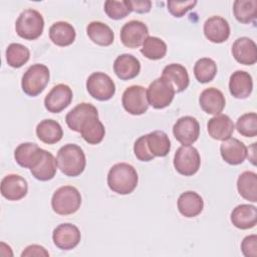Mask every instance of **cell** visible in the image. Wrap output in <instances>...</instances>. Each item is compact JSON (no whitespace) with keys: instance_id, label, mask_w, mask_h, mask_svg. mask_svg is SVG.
Returning a JSON list of instances; mask_svg holds the SVG:
<instances>
[{"instance_id":"1","label":"cell","mask_w":257,"mask_h":257,"mask_svg":"<svg viewBox=\"0 0 257 257\" xmlns=\"http://www.w3.org/2000/svg\"><path fill=\"white\" fill-rule=\"evenodd\" d=\"M139 183L136 169L127 163L113 165L107 174L108 188L119 195H128L135 191Z\"/></svg>"},{"instance_id":"2","label":"cell","mask_w":257,"mask_h":257,"mask_svg":"<svg viewBox=\"0 0 257 257\" xmlns=\"http://www.w3.org/2000/svg\"><path fill=\"white\" fill-rule=\"evenodd\" d=\"M58 169L67 177H77L85 169L86 158L83 150L75 144L62 146L56 156Z\"/></svg>"},{"instance_id":"3","label":"cell","mask_w":257,"mask_h":257,"mask_svg":"<svg viewBox=\"0 0 257 257\" xmlns=\"http://www.w3.org/2000/svg\"><path fill=\"white\" fill-rule=\"evenodd\" d=\"M81 205V195L79 191L69 185L58 188L52 195V210L61 216L71 215L78 211Z\"/></svg>"},{"instance_id":"4","label":"cell","mask_w":257,"mask_h":257,"mask_svg":"<svg viewBox=\"0 0 257 257\" xmlns=\"http://www.w3.org/2000/svg\"><path fill=\"white\" fill-rule=\"evenodd\" d=\"M44 19L40 12L27 8L23 10L15 22V31L25 40H35L43 32Z\"/></svg>"},{"instance_id":"5","label":"cell","mask_w":257,"mask_h":257,"mask_svg":"<svg viewBox=\"0 0 257 257\" xmlns=\"http://www.w3.org/2000/svg\"><path fill=\"white\" fill-rule=\"evenodd\" d=\"M49 78L50 72L46 65L41 63L32 64L22 76V90L29 96H37L44 90Z\"/></svg>"},{"instance_id":"6","label":"cell","mask_w":257,"mask_h":257,"mask_svg":"<svg viewBox=\"0 0 257 257\" xmlns=\"http://www.w3.org/2000/svg\"><path fill=\"white\" fill-rule=\"evenodd\" d=\"M176 90L173 84L165 77L161 76L153 80L147 89L149 104L156 109H162L171 104Z\"/></svg>"},{"instance_id":"7","label":"cell","mask_w":257,"mask_h":257,"mask_svg":"<svg viewBox=\"0 0 257 257\" xmlns=\"http://www.w3.org/2000/svg\"><path fill=\"white\" fill-rule=\"evenodd\" d=\"M201 165L198 150L192 146H181L174 156V167L176 171L186 177L195 175Z\"/></svg>"},{"instance_id":"8","label":"cell","mask_w":257,"mask_h":257,"mask_svg":"<svg viewBox=\"0 0 257 257\" xmlns=\"http://www.w3.org/2000/svg\"><path fill=\"white\" fill-rule=\"evenodd\" d=\"M86 89L93 98L105 101L115 93V84L111 77L101 71L91 73L86 79Z\"/></svg>"},{"instance_id":"9","label":"cell","mask_w":257,"mask_h":257,"mask_svg":"<svg viewBox=\"0 0 257 257\" xmlns=\"http://www.w3.org/2000/svg\"><path fill=\"white\" fill-rule=\"evenodd\" d=\"M121 103L124 110L130 114H144L150 105L147 98V89L142 85L126 87L121 96Z\"/></svg>"},{"instance_id":"10","label":"cell","mask_w":257,"mask_h":257,"mask_svg":"<svg viewBox=\"0 0 257 257\" xmlns=\"http://www.w3.org/2000/svg\"><path fill=\"white\" fill-rule=\"evenodd\" d=\"M120 41L127 48H138L149 37L148 26L140 20H131L120 29Z\"/></svg>"},{"instance_id":"11","label":"cell","mask_w":257,"mask_h":257,"mask_svg":"<svg viewBox=\"0 0 257 257\" xmlns=\"http://www.w3.org/2000/svg\"><path fill=\"white\" fill-rule=\"evenodd\" d=\"M175 139L183 146H191L200 136L199 121L191 115L180 117L173 126Z\"/></svg>"},{"instance_id":"12","label":"cell","mask_w":257,"mask_h":257,"mask_svg":"<svg viewBox=\"0 0 257 257\" xmlns=\"http://www.w3.org/2000/svg\"><path fill=\"white\" fill-rule=\"evenodd\" d=\"M81 239V234L77 226L71 223L59 224L52 233L54 245L60 250H71L75 248Z\"/></svg>"},{"instance_id":"13","label":"cell","mask_w":257,"mask_h":257,"mask_svg":"<svg viewBox=\"0 0 257 257\" xmlns=\"http://www.w3.org/2000/svg\"><path fill=\"white\" fill-rule=\"evenodd\" d=\"M73 93L71 88L64 83L56 84L44 98L45 108L52 113H58L66 108L72 101Z\"/></svg>"},{"instance_id":"14","label":"cell","mask_w":257,"mask_h":257,"mask_svg":"<svg viewBox=\"0 0 257 257\" xmlns=\"http://www.w3.org/2000/svg\"><path fill=\"white\" fill-rule=\"evenodd\" d=\"M1 195L8 201L23 199L28 192L27 181L20 175L9 174L1 181Z\"/></svg>"},{"instance_id":"15","label":"cell","mask_w":257,"mask_h":257,"mask_svg":"<svg viewBox=\"0 0 257 257\" xmlns=\"http://www.w3.org/2000/svg\"><path fill=\"white\" fill-rule=\"evenodd\" d=\"M220 154L222 159L229 165L242 164L248 155V149L243 142L235 138H229L220 146Z\"/></svg>"},{"instance_id":"16","label":"cell","mask_w":257,"mask_h":257,"mask_svg":"<svg viewBox=\"0 0 257 257\" xmlns=\"http://www.w3.org/2000/svg\"><path fill=\"white\" fill-rule=\"evenodd\" d=\"M232 55L235 60L244 65H253L257 61V46L254 40L243 36L237 38L232 45Z\"/></svg>"},{"instance_id":"17","label":"cell","mask_w":257,"mask_h":257,"mask_svg":"<svg viewBox=\"0 0 257 257\" xmlns=\"http://www.w3.org/2000/svg\"><path fill=\"white\" fill-rule=\"evenodd\" d=\"M57 168L58 167L54 156L50 152L42 150L40 157L29 170L31 175L36 180L46 182L54 178Z\"/></svg>"},{"instance_id":"18","label":"cell","mask_w":257,"mask_h":257,"mask_svg":"<svg viewBox=\"0 0 257 257\" xmlns=\"http://www.w3.org/2000/svg\"><path fill=\"white\" fill-rule=\"evenodd\" d=\"M204 34L213 43H223L230 36V25L221 16H211L204 23Z\"/></svg>"},{"instance_id":"19","label":"cell","mask_w":257,"mask_h":257,"mask_svg":"<svg viewBox=\"0 0 257 257\" xmlns=\"http://www.w3.org/2000/svg\"><path fill=\"white\" fill-rule=\"evenodd\" d=\"M199 104L206 113L217 115L223 111L226 105V99L220 89L209 87L201 92L199 96Z\"/></svg>"},{"instance_id":"20","label":"cell","mask_w":257,"mask_h":257,"mask_svg":"<svg viewBox=\"0 0 257 257\" xmlns=\"http://www.w3.org/2000/svg\"><path fill=\"white\" fill-rule=\"evenodd\" d=\"M113 71L121 80H130L137 77L141 71V62L133 54L118 55L113 62Z\"/></svg>"},{"instance_id":"21","label":"cell","mask_w":257,"mask_h":257,"mask_svg":"<svg viewBox=\"0 0 257 257\" xmlns=\"http://www.w3.org/2000/svg\"><path fill=\"white\" fill-rule=\"evenodd\" d=\"M93 115H98L96 107L89 102H80L67 112L65 121L70 130L79 133L86 119Z\"/></svg>"},{"instance_id":"22","label":"cell","mask_w":257,"mask_h":257,"mask_svg":"<svg viewBox=\"0 0 257 257\" xmlns=\"http://www.w3.org/2000/svg\"><path fill=\"white\" fill-rule=\"evenodd\" d=\"M235 130V124L233 120L223 113H219L207 122V131L209 136L217 141H225L231 138Z\"/></svg>"},{"instance_id":"23","label":"cell","mask_w":257,"mask_h":257,"mask_svg":"<svg viewBox=\"0 0 257 257\" xmlns=\"http://www.w3.org/2000/svg\"><path fill=\"white\" fill-rule=\"evenodd\" d=\"M253 89V79L249 72L244 70H236L229 79L230 93L238 99L247 98Z\"/></svg>"},{"instance_id":"24","label":"cell","mask_w":257,"mask_h":257,"mask_svg":"<svg viewBox=\"0 0 257 257\" xmlns=\"http://www.w3.org/2000/svg\"><path fill=\"white\" fill-rule=\"evenodd\" d=\"M231 223L238 229L247 230L257 224V208L249 204H241L231 212Z\"/></svg>"},{"instance_id":"25","label":"cell","mask_w":257,"mask_h":257,"mask_svg":"<svg viewBox=\"0 0 257 257\" xmlns=\"http://www.w3.org/2000/svg\"><path fill=\"white\" fill-rule=\"evenodd\" d=\"M204 209L203 198L194 191L182 193L178 199V210L186 218H194Z\"/></svg>"},{"instance_id":"26","label":"cell","mask_w":257,"mask_h":257,"mask_svg":"<svg viewBox=\"0 0 257 257\" xmlns=\"http://www.w3.org/2000/svg\"><path fill=\"white\" fill-rule=\"evenodd\" d=\"M75 37L74 27L66 21L54 22L49 28V38L57 46H68L74 42Z\"/></svg>"},{"instance_id":"27","label":"cell","mask_w":257,"mask_h":257,"mask_svg":"<svg viewBox=\"0 0 257 257\" xmlns=\"http://www.w3.org/2000/svg\"><path fill=\"white\" fill-rule=\"evenodd\" d=\"M162 76L173 84L176 92L184 91L190 83V77L186 67L179 63H171L165 66Z\"/></svg>"},{"instance_id":"28","label":"cell","mask_w":257,"mask_h":257,"mask_svg":"<svg viewBox=\"0 0 257 257\" xmlns=\"http://www.w3.org/2000/svg\"><path fill=\"white\" fill-rule=\"evenodd\" d=\"M36 136L38 139L47 145L58 143L63 137V130L60 123L54 119H43L36 126Z\"/></svg>"},{"instance_id":"29","label":"cell","mask_w":257,"mask_h":257,"mask_svg":"<svg viewBox=\"0 0 257 257\" xmlns=\"http://www.w3.org/2000/svg\"><path fill=\"white\" fill-rule=\"evenodd\" d=\"M86 34L93 43L100 46H109L114 40L112 29L107 24L100 21L90 22L86 26Z\"/></svg>"},{"instance_id":"30","label":"cell","mask_w":257,"mask_h":257,"mask_svg":"<svg viewBox=\"0 0 257 257\" xmlns=\"http://www.w3.org/2000/svg\"><path fill=\"white\" fill-rule=\"evenodd\" d=\"M42 150L34 143H23L15 149L14 159L20 167L30 169L40 157Z\"/></svg>"},{"instance_id":"31","label":"cell","mask_w":257,"mask_h":257,"mask_svg":"<svg viewBox=\"0 0 257 257\" xmlns=\"http://www.w3.org/2000/svg\"><path fill=\"white\" fill-rule=\"evenodd\" d=\"M79 133L87 144L97 145L102 142L105 135V128L102 122L99 120L98 115H93L86 119Z\"/></svg>"},{"instance_id":"32","label":"cell","mask_w":257,"mask_h":257,"mask_svg":"<svg viewBox=\"0 0 257 257\" xmlns=\"http://www.w3.org/2000/svg\"><path fill=\"white\" fill-rule=\"evenodd\" d=\"M239 195L252 203L257 202V174L252 171L241 173L237 180Z\"/></svg>"},{"instance_id":"33","label":"cell","mask_w":257,"mask_h":257,"mask_svg":"<svg viewBox=\"0 0 257 257\" xmlns=\"http://www.w3.org/2000/svg\"><path fill=\"white\" fill-rule=\"evenodd\" d=\"M146 136L149 151L154 157H166L171 150V141L163 131H154Z\"/></svg>"},{"instance_id":"34","label":"cell","mask_w":257,"mask_h":257,"mask_svg":"<svg viewBox=\"0 0 257 257\" xmlns=\"http://www.w3.org/2000/svg\"><path fill=\"white\" fill-rule=\"evenodd\" d=\"M233 13L240 23L248 24L253 22L257 17V1L236 0L233 3Z\"/></svg>"},{"instance_id":"35","label":"cell","mask_w":257,"mask_h":257,"mask_svg":"<svg viewBox=\"0 0 257 257\" xmlns=\"http://www.w3.org/2000/svg\"><path fill=\"white\" fill-rule=\"evenodd\" d=\"M166 42L156 36H149L143 43L141 53L151 60L162 59L167 53Z\"/></svg>"},{"instance_id":"36","label":"cell","mask_w":257,"mask_h":257,"mask_svg":"<svg viewBox=\"0 0 257 257\" xmlns=\"http://www.w3.org/2000/svg\"><path fill=\"white\" fill-rule=\"evenodd\" d=\"M6 61L9 66L19 68L23 66L30 58L29 49L21 43H11L6 48Z\"/></svg>"},{"instance_id":"37","label":"cell","mask_w":257,"mask_h":257,"mask_svg":"<svg viewBox=\"0 0 257 257\" xmlns=\"http://www.w3.org/2000/svg\"><path fill=\"white\" fill-rule=\"evenodd\" d=\"M216 74L217 64L212 58H200L194 65V75L200 83H208L212 81Z\"/></svg>"},{"instance_id":"38","label":"cell","mask_w":257,"mask_h":257,"mask_svg":"<svg viewBox=\"0 0 257 257\" xmlns=\"http://www.w3.org/2000/svg\"><path fill=\"white\" fill-rule=\"evenodd\" d=\"M103 9L106 15L113 20L122 19L132 12L130 0H122V1L107 0L103 4Z\"/></svg>"},{"instance_id":"39","label":"cell","mask_w":257,"mask_h":257,"mask_svg":"<svg viewBox=\"0 0 257 257\" xmlns=\"http://www.w3.org/2000/svg\"><path fill=\"white\" fill-rule=\"evenodd\" d=\"M238 133L245 138H254L257 136V114L247 112L238 117L236 122Z\"/></svg>"},{"instance_id":"40","label":"cell","mask_w":257,"mask_h":257,"mask_svg":"<svg viewBox=\"0 0 257 257\" xmlns=\"http://www.w3.org/2000/svg\"><path fill=\"white\" fill-rule=\"evenodd\" d=\"M197 1H168V11L175 17H183L189 10L194 8Z\"/></svg>"},{"instance_id":"41","label":"cell","mask_w":257,"mask_h":257,"mask_svg":"<svg viewBox=\"0 0 257 257\" xmlns=\"http://www.w3.org/2000/svg\"><path fill=\"white\" fill-rule=\"evenodd\" d=\"M134 153H135V156L137 157V159L142 162H150L155 158L148 149L145 135L140 137L139 139H137V141L135 142Z\"/></svg>"},{"instance_id":"42","label":"cell","mask_w":257,"mask_h":257,"mask_svg":"<svg viewBox=\"0 0 257 257\" xmlns=\"http://www.w3.org/2000/svg\"><path fill=\"white\" fill-rule=\"evenodd\" d=\"M241 251L245 257H257V236H246L241 242Z\"/></svg>"},{"instance_id":"43","label":"cell","mask_w":257,"mask_h":257,"mask_svg":"<svg viewBox=\"0 0 257 257\" xmlns=\"http://www.w3.org/2000/svg\"><path fill=\"white\" fill-rule=\"evenodd\" d=\"M25 256H45L48 257L49 253L48 251L41 245H37V244H32L27 246L23 252L21 253V257H25Z\"/></svg>"},{"instance_id":"44","label":"cell","mask_w":257,"mask_h":257,"mask_svg":"<svg viewBox=\"0 0 257 257\" xmlns=\"http://www.w3.org/2000/svg\"><path fill=\"white\" fill-rule=\"evenodd\" d=\"M132 11L137 13H148L151 11L152 2L150 0H130Z\"/></svg>"},{"instance_id":"45","label":"cell","mask_w":257,"mask_h":257,"mask_svg":"<svg viewBox=\"0 0 257 257\" xmlns=\"http://www.w3.org/2000/svg\"><path fill=\"white\" fill-rule=\"evenodd\" d=\"M250 149L252 150V151H251V155H252V157L250 158V160H249V161H251V163L255 166V165H256V143L252 144V146L250 147Z\"/></svg>"}]
</instances>
